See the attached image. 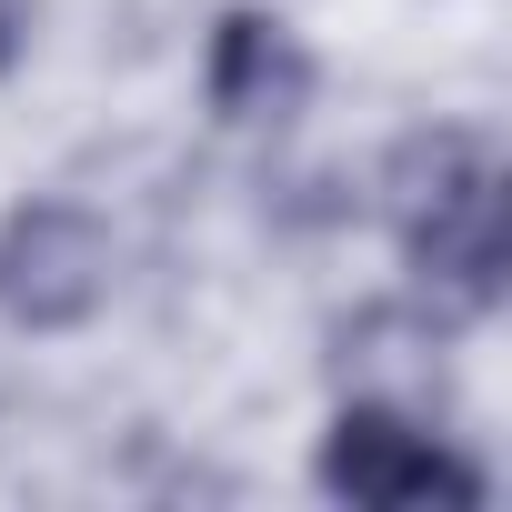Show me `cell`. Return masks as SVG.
Returning a JSON list of instances; mask_svg holds the SVG:
<instances>
[{
	"mask_svg": "<svg viewBox=\"0 0 512 512\" xmlns=\"http://www.w3.org/2000/svg\"><path fill=\"white\" fill-rule=\"evenodd\" d=\"M312 482L352 512H412V502H482V462H462L412 402L352 392L312 452Z\"/></svg>",
	"mask_w": 512,
	"mask_h": 512,
	"instance_id": "1",
	"label": "cell"
},
{
	"mask_svg": "<svg viewBox=\"0 0 512 512\" xmlns=\"http://www.w3.org/2000/svg\"><path fill=\"white\" fill-rule=\"evenodd\" d=\"M111 302V231L81 201H21L0 221V322L81 332Z\"/></svg>",
	"mask_w": 512,
	"mask_h": 512,
	"instance_id": "2",
	"label": "cell"
},
{
	"mask_svg": "<svg viewBox=\"0 0 512 512\" xmlns=\"http://www.w3.org/2000/svg\"><path fill=\"white\" fill-rule=\"evenodd\" d=\"M402 231V262L432 302H452L462 322L502 302V272H512V231H502V171H472L462 191H442L432 211L392 221Z\"/></svg>",
	"mask_w": 512,
	"mask_h": 512,
	"instance_id": "3",
	"label": "cell"
},
{
	"mask_svg": "<svg viewBox=\"0 0 512 512\" xmlns=\"http://www.w3.org/2000/svg\"><path fill=\"white\" fill-rule=\"evenodd\" d=\"M312 81H322V61H312V41H302L282 11H221V21H211L201 91H211L221 121H241V131H282V121L312 111Z\"/></svg>",
	"mask_w": 512,
	"mask_h": 512,
	"instance_id": "4",
	"label": "cell"
},
{
	"mask_svg": "<svg viewBox=\"0 0 512 512\" xmlns=\"http://www.w3.org/2000/svg\"><path fill=\"white\" fill-rule=\"evenodd\" d=\"M21 41H31V21H21V0H0V71L21 61Z\"/></svg>",
	"mask_w": 512,
	"mask_h": 512,
	"instance_id": "5",
	"label": "cell"
}]
</instances>
